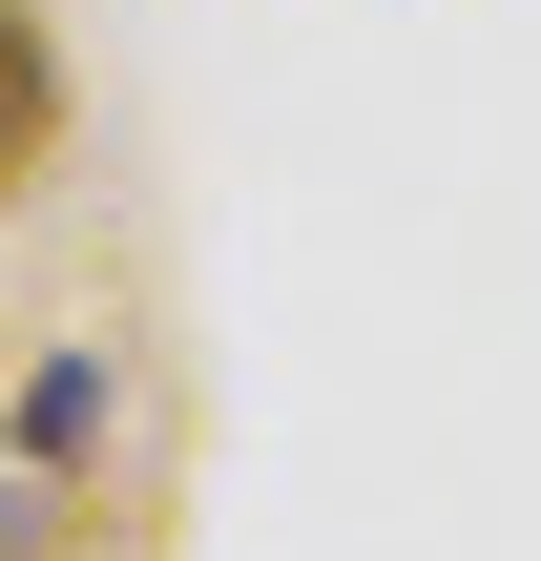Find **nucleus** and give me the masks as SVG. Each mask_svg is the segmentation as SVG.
I'll return each mask as SVG.
<instances>
[{"instance_id":"f257e3e1","label":"nucleus","mask_w":541,"mask_h":561,"mask_svg":"<svg viewBox=\"0 0 541 561\" xmlns=\"http://www.w3.org/2000/svg\"><path fill=\"white\" fill-rule=\"evenodd\" d=\"M63 187V42H42V0H0V229Z\"/></svg>"},{"instance_id":"f03ea898","label":"nucleus","mask_w":541,"mask_h":561,"mask_svg":"<svg viewBox=\"0 0 541 561\" xmlns=\"http://www.w3.org/2000/svg\"><path fill=\"white\" fill-rule=\"evenodd\" d=\"M104 458V354H42L21 375V479H83Z\"/></svg>"},{"instance_id":"7ed1b4c3","label":"nucleus","mask_w":541,"mask_h":561,"mask_svg":"<svg viewBox=\"0 0 541 561\" xmlns=\"http://www.w3.org/2000/svg\"><path fill=\"white\" fill-rule=\"evenodd\" d=\"M63 541H83V520H63L42 479H0V561H63Z\"/></svg>"}]
</instances>
